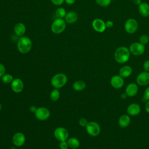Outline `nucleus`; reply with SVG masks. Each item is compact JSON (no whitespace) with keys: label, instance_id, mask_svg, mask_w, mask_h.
Masks as SVG:
<instances>
[{"label":"nucleus","instance_id":"obj_1","mask_svg":"<svg viewBox=\"0 0 149 149\" xmlns=\"http://www.w3.org/2000/svg\"><path fill=\"white\" fill-rule=\"evenodd\" d=\"M130 56V52L129 48L124 46L118 47L114 53L115 60L119 63H124L127 62Z\"/></svg>","mask_w":149,"mask_h":149},{"label":"nucleus","instance_id":"obj_2","mask_svg":"<svg viewBox=\"0 0 149 149\" xmlns=\"http://www.w3.org/2000/svg\"><path fill=\"white\" fill-rule=\"evenodd\" d=\"M32 47V41L31 39L26 36L20 37L17 42V48L21 54H27L29 52Z\"/></svg>","mask_w":149,"mask_h":149},{"label":"nucleus","instance_id":"obj_3","mask_svg":"<svg viewBox=\"0 0 149 149\" xmlns=\"http://www.w3.org/2000/svg\"><path fill=\"white\" fill-rule=\"evenodd\" d=\"M68 81L67 76L62 73H59L52 76L51 80V84L55 88L63 87Z\"/></svg>","mask_w":149,"mask_h":149},{"label":"nucleus","instance_id":"obj_4","mask_svg":"<svg viewBox=\"0 0 149 149\" xmlns=\"http://www.w3.org/2000/svg\"><path fill=\"white\" fill-rule=\"evenodd\" d=\"M66 23L63 19L57 18L52 23L51 29L53 33L58 34L62 33L65 29Z\"/></svg>","mask_w":149,"mask_h":149},{"label":"nucleus","instance_id":"obj_5","mask_svg":"<svg viewBox=\"0 0 149 149\" xmlns=\"http://www.w3.org/2000/svg\"><path fill=\"white\" fill-rule=\"evenodd\" d=\"M86 130L90 136L96 137L100 133L101 127L97 122L95 121H91L88 122L86 126Z\"/></svg>","mask_w":149,"mask_h":149},{"label":"nucleus","instance_id":"obj_6","mask_svg":"<svg viewBox=\"0 0 149 149\" xmlns=\"http://www.w3.org/2000/svg\"><path fill=\"white\" fill-rule=\"evenodd\" d=\"M130 54L135 56H140L145 51V46L140 42H135L131 44L129 48Z\"/></svg>","mask_w":149,"mask_h":149},{"label":"nucleus","instance_id":"obj_7","mask_svg":"<svg viewBox=\"0 0 149 149\" xmlns=\"http://www.w3.org/2000/svg\"><path fill=\"white\" fill-rule=\"evenodd\" d=\"M139 24L136 20L133 18L128 19L125 23L124 29L129 34H133L136 33L138 29Z\"/></svg>","mask_w":149,"mask_h":149},{"label":"nucleus","instance_id":"obj_8","mask_svg":"<svg viewBox=\"0 0 149 149\" xmlns=\"http://www.w3.org/2000/svg\"><path fill=\"white\" fill-rule=\"evenodd\" d=\"M54 135L55 139L59 141H66L69 137V132L66 128L58 127L55 129Z\"/></svg>","mask_w":149,"mask_h":149},{"label":"nucleus","instance_id":"obj_9","mask_svg":"<svg viewBox=\"0 0 149 149\" xmlns=\"http://www.w3.org/2000/svg\"><path fill=\"white\" fill-rule=\"evenodd\" d=\"M34 114L36 118L38 120L44 121L48 119L50 116V111L47 108L41 107L37 108Z\"/></svg>","mask_w":149,"mask_h":149},{"label":"nucleus","instance_id":"obj_10","mask_svg":"<svg viewBox=\"0 0 149 149\" xmlns=\"http://www.w3.org/2000/svg\"><path fill=\"white\" fill-rule=\"evenodd\" d=\"M12 140L15 146L19 147L25 143L26 137L23 133L17 132L13 134Z\"/></svg>","mask_w":149,"mask_h":149},{"label":"nucleus","instance_id":"obj_11","mask_svg":"<svg viewBox=\"0 0 149 149\" xmlns=\"http://www.w3.org/2000/svg\"><path fill=\"white\" fill-rule=\"evenodd\" d=\"M10 87L14 93H20L24 88V83L20 79L15 78L10 83Z\"/></svg>","mask_w":149,"mask_h":149},{"label":"nucleus","instance_id":"obj_12","mask_svg":"<svg viewBox=\"0 0 149 149\" xmlns=\"http://www.w3.org/2000/svg\"><path fill=\"white\" fill-rule=\"evenodd\" d=\"M93 29L98 33H103L107 29L105 22L101 19H95L92 22Z\"/></svg>","mask_w":149,"mask_h":149},{"label":"nucleus","instance_id":"obj_13","mask_svg":"<svg viewBox=\"0 0 149 149\" xmlns=\"http://www.w3.org/2000/svg\"><path fill=\"white\" fill-rule=\"evenodd\" d=\"M136 81L140 86H145L149 84V72L146 71L141 72L137 76Z\"/></svg>","mask_w":149,"mask_h":149},{"label":"nucleus","instance_id":"obj_14","mask_svg":"<svg viewBox=\"0 0 149 149\" xmlns=\"http://www.w3.org/2000/svg\"><path fill=\"white\" fill-rule=\"evenodd\" d=\"M110 84L115 88H120L124 85L123 78L120 75H114L111 78Z\"/></svg>","mask_w":149,"mask_h":149},{"label":"nucleus","instance_id":"obj_15","mask_svg":"<svg viewBox=\"0 0 149 149\" xmlns=\"http://www.w3.org/2000/svg\"><path fill=\"white\" fill-rule=\"evenodd\" d=\"M139 90V88L137 85L134 83H129L126 87L125 93L127 94V97H134Z\"/></svg>","mask_w":149,"mask_h":149},{"label":"nucleus","instance_id":"obj_16","mask_svg":"<svg viewBox=\"0 0 149 149\" xmlns=\"http://www.w3.org/2000/svg\"><path fill=\"white\" fill-rule=\"evenodd\" d=\"M141 108L137 103L130 104L127 108V113L130 116H136L140 113Z\"/></svg>","mask_w":149,"mask_h":149},{"label":"nucleus","instance_id":"obj_17","mask_svg":"<svg viewBox=\"0 0 149 149\" xmlns=\"http://www.w3.org/2000/svg\"><path fill=\"white\" fill-rule=\"evenodd\" d=\"M138 11L143 17H148L149 16V4L147 2H141L138 6Z\"/></svg>","mask_w":149,"mask_h":149},{"label":"nucleus","instance_id":"obj_18","mask_svg":"<svg viewBox=\"0 0 149 149\" xmlns=\"http://www.w3.org/2000/svg\"><path fill=\"white\" fill-rule=\"evenodd\" d=\"M78 19V15L74 11H69L66 13L65 17L66 23L69 24H73L77 22Z\"/></svg>","mask_w":149,"mask_h":149},{"label":"nucleus","instance_id":"obj_19","mask_svg":"<svg viewBox=\"0 0 149 149\" xmlns=\"http://www.w3.org/2000/svg\"><path fill=\"white\" fill-rule=\"evenodd\" d=\"M26 31V27L24 23L19 22L15 24L14 27V32L19 37H22Z\"/></svg>","mask_w":149,"mask_h":149},{"label":"nucleus","instance_id":"obj_20","mask_svg":"<svg viewBox=\"0 0 149 149\" xmlns=\"http://www.w3.org/2000/svg\"><path fill=\"white\" fill-rule=\"evenodd\" d=\"M131 122L130 118L129 115L123 114L121 115L118 119V124L120 127L125 128L127 127Z\"/></svg>","mask_w":149,"mask_h":149},{"label":"nucleus","instance_id":"obj_21","mask_svg":"<svg viewBox=\"0 0 149 149\" xmlns=\"http://www.w3.org/2000/svg\"><path fill=\"white\" fill-rule=\"evenodd\" d=\"M132 68L129 65H125L122 66L119 70V75L123 78H127L129 77L132 73Z\"/></svg>","mask_w":149,"mask_h":149},{"label":"nucleus","instance_id":"obj_22","mask_svg":"<svg viewBox=\"0 0 149 149\" xmlns=\"http://www.w3.org/2000/svg\"><path fill=\"white\" fill-rule=\"evenodd\" d=\"M86 87V84L83 80H79L75 81L73 84V88L76 91H81Z\"/></svg>","mask_w":149,"mask_h":149},{"label":"nucleus","instance_id":"obj_23","mask_svg":"<svg viewBox=\"0 0 149 149\" xmlns=\"http://www.w3.org/2000/svg\"><path fill=\"white\" fill-rule=\"evenodd\" d=\"M69 147L72 149H76L80 146V141L76 137H69L67 140Z\"/></svg>","mask_w":149,"mask_h":149},{"label":"nucleus","instance_id":"obj_24","mask_svg":"<svg viewBox=\"0 0 149 149\" xmlns=\"http://www.w3.org/2000/svg\"><path fill=\"white\" fill-rule=\"evenodd\" d=\"M50 98L53 101H56L60 97V92L59 91L58 89L55 88L51 91L49 95Z\"/></svg>","mask_w":149,"mask_h":149},{"label":"nucleus","instance_id":"obj_25","mask_svg":"<svg viewBox=\"0 0 149 149\" xmlns=\"http://www.w3.org/2000/svg\"><path fill=\"white\" fill-rule=\"evenodd\" d=\"M66 11L65 8L60 7L58 8L56 11H55V15L57 17V18L59 19H63L65 18L66 15Z\"/></svg>","mask_w":149,"mask_h":149},{"label":"nucleus","instance_id":"obj_26","mask_svg":"<svg viewBox=\"0 0 149 149\" xmlns=\"http://www.w3.org/2000/svg\"><path fill=\"white\" fill-rule=\"evenodd\" d=\"M1 80L3 83L9 84V83H11L12 81H13V76L9 73H6V74L5 73L1 77Z\"/></svg>","mask_w":149,"mask_h":149},{"label":"nucleus","instance_id":"obj_27","mask_svg":"<svg viewBox=\"0 0 149 149\" xmlns=\"http://www.w3.org/2000/svg\"><path fill=\"white\" fill-rule=\"evenodd\" d=\"M112 0H95L96 3L100 6L107 7L111 3Z\"/></svg>","mask_w":149,"mask_h":149},{"label":"nucleus","instance_id":"obj_28","mask_svg":"<svg viewBox=\"0 0 149 149\" xmlns=\"http://www.w3.org/2000/svg\"><path fill=\"white\" fill-rule=\"evenodd\" d=\"M139 42L143 45L147 44L149 42V36L146 34H142L139 38Z\"/></svg>","mask_w":149,"mask_h":149},{"label":"nucleus","instance_id":"obj_29","mask_svg":"<svg viewBox=\"0 0 149 149\" xmlns=\"http://www.w3.org/2000/svg\"><path fill=\"white\" fill-rule=\"evenodd\" d=\"M59 147L60 149H68V148H69V145L67 142V140L60 141Z\"/></svg>","mask_w":149,"mask_h":149},{"label":"nucleus","instance_id":"obj_30","mask_svg":"<svg viewBox=\"0 0 149 149\" xmlns=\"http://www.w3.org/2000/svg\"><path fill=\"white\" fill-rule=\"evenodd\" d=\"M88 122V120L86 118H80L79 120V124L82 127H86L87 126Z\"/></svg>","mask_w":149,"mask_h":149},{"label":"nucleus","instance_id":"obj_31","mask_svg":"<svg viewBox=\"0 0 149 149\" xmlns=\"http://www.w3.org/2000/svg\"><path fill=\"white\" fill-rule=\"evenodd\" d=\"M143 67L144 71L149 72V60H146L144 62L143 64Z\"/></svg>","mask_w":149,"mask_h":149},{"label":"nucleus","instance_id":"obj_32","mask_svg":"<svg viewBox=\"0 0 149 149\" xmlns=\"http://www.w3.org/2000/svg\"><path fill=\"white\" fill-rule=\"evenodd\" d=\"M51 1L54 5L56 6H61L65 0H51Z\"/></svg>","mask_w":149,"mask_h":149},{"label":"nucleus","instance_id":"obj_33","mask_svg":"<svg viewBox=\"0 0 149 149\" xmlns=\"http://www.w3.org/2000/svg\"><path fill=\"white\" fill-rule=\"evenodd\" d=\"M5 71H6V69L5 66L0 63V78H1L2 77V76L5 73Z\"/></svg>","mask_w":149,"mask_h":149},{"label":"nucleus","instance_id":"obj_34","mask_svg":"<svg viewBox=\"0 0 149 149\" xmlns=\"http://www.w3.org/2000/svg\"><path fill=\"white\" fill-rule=\"evenodd\" d=\"M143 98L146 101L149 100V87H148L144 91L143 94Z\"/></svg>","mask_w":149,"mask_h":149},{"label":"nucleus","instance_id":"obj_35","mask_svg":"<svg viewBox=\"0 0 149 149\" xmlns=\"http://www.w3.org/2000/svg\"><path fill=\"white\" fill-rule=\"evenodd\" d=\"M105 24H106V27L107 28H111L112 27H113V23L112 21L111 20H108L105 22Z\"/></svg>","mask_w":149,"mask_h":149},{"label":"nucleus","instance_id":"obj_36","mask_svg":"<svg viewBox=\"0 0 149 149\" xmlns=\"http://www.w3.org/2000/svg\"><path fill=\"white\" fill-rule=\"evenodd\" d=\"M37 108L36 106H34V105H31V106H30V108H29L30 111L31 112H32V113H35L36 111V110H37Z\"/></svg>","mask_w":149,"mask_h":149},{"label":"nucleus","instance_id":"obj_37","mask_svg":"<svg viewBox=\"0 0 149 149\" xmlns=\"http://www.w3.org/2000/svg\"><path fill=\"white\" fill-rule=\"evenodd\" d=\"M145 109L147 113H149V100L147 101V102L145 105Z\"/></svg>","mask_w":149,"mask_h":149},{"label":"nucleus","instance_id":"obj_38","mask_svg":"<svg viewBox=\"0 0 149 149\" xmlns=\"http://www.w3.org/2000/svg\"><path fill=\"white\" fill-rule=\"evenodd\" d=\"M76 0H65V2L68 5H73L74 3Z\"/></svg>","mask_w":149,"mask_h":149},{"label":"nucleus","instance_id":"obj_39","mask_svg":"<svg viewBox=\"0 0 149 149\" xmlns=\"http://www.w3.org/2000/svg\"><path fill=\"white\" fill-rule=\"evenodd\" d=\"M133 2L135 5L139 6L141 3V0H133Z\"/></svg>","mask_w":149,"mask_h":149},{"label":"nucleus","instance_id":"obj_40","mask_svg":"<svg viewBox=\"0 0 149 149\" xmlns=\"http://www.w3.org/2000/svg\"><path fill=\"white\" fill-rule=\"evenodd\" d=\"M127 94H126V93H122V94H120V98H121L122 99H125V98H127Z\"/></svg>","mask_w":149,"mask_h":149},{"label":"nucleus","instance_id":"obj_41","mask_svg":"<svg viewBox=\"0 0 149 149\" xmlns=\"http://www.w3.org/2000/svg\"><path fill=\"white\" fill-rule=\"evenodd\" d=\"M1 109H2V105L0 103V112L1 111Z\"/></svg>","mask_w":149,"mask_h":149}]
</instances>
